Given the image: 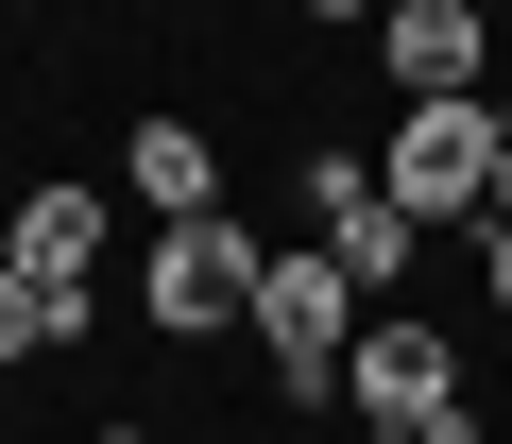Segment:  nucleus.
<instances>
[{
    "instance_id": "1",
    "label": "nucleus",
    "mask_w": 512,
    "mask_h": 444,
    "mask_svg": "<svg viewBox=\"0 0 512 444\" xmlns=\"http://www.w3.org/2000/svg\"><path fill=\"white\" fill-rule=\"evenodd\" d=\"M342 393H359V427L478 444V410H461V342H444V325H410V308H359V342H342Z\"/></svg>"
},
{
    "instance_id": "2",
    "label": "nucleus",
    "mask_w": 512,
    "mask_h": 444,
    "mask_svg": "<svg viewBox=\"0 0 512 444\" xmlns=\"http://www.w3.org/2000/svg\"><path fill=\"white\" fill-rule=\"evenodd\" d=\"M256 257H274V240H256L239 205H205V222H154V257H137V308H154L171 342H222V325L256 308Z\"/></svg>"
},
{
    "instance_id": "3",
    "label": "nucleus",
    "mask_w": 512,
    "mask_h": 444,
    "mask_svg": "<svg viewBox=\"0 0 512 444\" xmlns=\"http://www.w3.org/2000/svg\"><path fill=\"white\" fill-rule=\"evenodd\" d=\"M256 359H274V393H342V342H359V274L308 240V257H256Z\"/></svg>"
},
{
    "instance_id": "4",
    "label": "nucleus",
    "mask_w": 512,
    "mask_h": 444,
    "mask_svg": "<svg viewBox=\"0 0 512 444\" xmlns=\"http://www.w3.org/2000/svg\"><path fill=\"white\" fill-rule=\"evenodd\" d=\"M376 188H393L410 222H478V205H495V103H478V86H427V103L393 120Z\"/></svg>"
},
{
    "instance_id": "5",
    "label": "nucleus",
    "mask_w": 512,
    "mask_h": 444,
    "mask_svg": "<svg viewBox=\"0 0 512 444\" xmlns=\"http://www.w3.org/2000/svg\"><path fill=\"white\" fill-rule=\"evenodd\" d=\"M376 52H393V86L427 103V86H478L495 18H461V0H376Z\"/></svg>"
},
{
    "instance_id": "6",
    "label": "nucleus",
    "mask_w": 512,
    "mask_h": 444,
    "mask_svg": "<svg viewBox=\"0 0 512 444\" xmlns=\"http://www.w3.org/2000/svg\"><path fill=\"white\" fill-rule=\"evenodd\" d=\"M120 188H137L154 222H205V205H222V154H205V120H137V137H120Z\"/></svg>"
},
{
    "instance_id": "7",
    "label": "nucleus",
    "mask_w": 512,
    "mask_h": 444,
    "mask_svg": "<svg viewBox=\"0 0 512 444\" xmlns=\"http://www.w3.org/2000/svg\"><path fill=\"white\" fill-rule=\"evenodd\" d=\"M0 257H18V274H86V257H103V188H69V171H52V188H18Z\"/></svg>"
},
{
    "instance_id": "8",
    "label": "nucleus",
    "mask_w": 512,
    "mask_h": 444,
    "mask_svg": "<svg viewBox=\"0 0 512 444\" xmlns=\"http://www.w3.org/2000/svg\"><path fill=\"white\" fill-rule=\"evenodd\" d=\"M410 240H427V222H410V205H393V188H376V205H342V222H325V257H342V274H359V308H393V274H410Z\"/></svg>"
},
{
    "instance_id": "9",
    "label": "nucleus",
    "mask_w": 512,
    "mask_h": 444,
    "mask_svg": "<svg viewBox=\"0 0 512 444\" xmlns=\"http://www.w3.org/2000/svg\"><path fill=\"white\" fill-rule=\"evenodd\" d=\"M18 359H52V291H35L18 257H0V376H18Z\"/></svg>"
},
{
    "instance_id": "10",
    "label": "nucleus",
    "mask_w": 512,
    "mask_h": 444,
    "mask_svg": "<svg viewBox=\"0 0 512 444\" xmlns=\"http://www.w3.org/2000/svg\"><path fill=\"white\" fill-rule=\"evenodd\" d=\"M478 274H495V308H512V222H478Z\"/></svg>"
},
{
    "instance_id": "11",
    "label": "nucleus",
    "mask_w": 512,
    "mask_h": 444,
    "mask_svg": "<svg viewBox=\"0 0 512 444\" xmlns=\"http://www.w3.org/2000/svg\"><path fill=\"white\" fill-rule=\"evenodd\" d=\"M308 18H325V35H376V0H308Z\"/></svg>"
},
{
    "instance_id": "12",
    "label": "nucleus",
    "mask_w": 512,
    "mask_h": 444,
    "mask_svg": "<svg viewBox=\"0 0 512 444\" xmlns=\"http://www.w3.org/2000/svg\"><path fill=\"white\" fill-rule=\"evenodd\" d=\"M478 222H512V120H495V205H478Z\"/></svg>"
},
{
    "instance_id": "13",
    "label": "nucleus",
    "mask_w": 512,
    "mask_h": 444,
    "mask_svg": "<svg viewBox=\"0 0 512 444\" xmlns=\"http://www.w3.org/2000/svg\"><path fill=\"white\" fill-rule=\"evenodd\" d=\"M86 444H154V427H86Z\"/></svg>"
},
{
    "instance_id": "14",
    "label": "nucleus",
    "mask_w": 512,
    "mask_h": 444,
    "mask_svg": "<svg viewBox=\"0 0 512 444\" xmlns=\"http://www.w3.org/2000/svg\"><path fill=\"white\" fill-rule=\"evenodd\" d=\"M359 444H427V427H359Z\"/></svg>"
},
{
    "instance_id": "15",
    "label": "nucleus",
    "mask_w": 512,
    "mask_h": 444,
    "mask_svg": "<svg viewBox=\"0 0 512 444\" xmlns=\"http://www.w3.org/2000/svg\"><path fill=\"white\" fill-rule=\"evenodd\" d=\"M461 18H512V0H461Z\"/></svg>"
}]
</instances>
